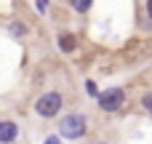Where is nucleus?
Returning <instances> with one entry per match:
<instances>
[{
	"label": "nucleus",
	"instance_id": "obj_1",
	"mask_svg": "<svg viewBox=\"0 0 152 144\" xmlns=\"http://www.w3.org/2000/svg\"><path fill=\"white\" fill-rule=\"evenodd\" d=\"M59 134L64 139H80L86 134V118L83 115H67L61 123H59Z\"/></svg>",
	"mask_w": 152,
	"mask_h": 144
},
{
	"label": "nucleus",
	"instance_id": "obj_2",
	"mask_svg": "<svg viewBox=\"0 0 152 144\" xmlns=\"http://www.w3.org/2000/svg\"><path fill=\"white\" fill-rule=\"evenodd\" d=\"M96 99H99V107H102L104 112H118V110L126 104V91H123V88H107V91L99 94Z\"/></svg>",
	"mask_w": 152,
	"mask_h": 144
},
{
	"label": "nucleus",
	"instance_id": "obj_3",
	"mask_svg": "<svg viewBox=\"0 0 152 144\" xmlns=\"http://www.w3.org/2000/svg\"><path fill=\"white\" fill-rule=\"evenodd\" d=\"M35 110H37L40 118H53V115H59V110H61V96H59V94H43V96L37 99V104H35Z\"/></svg>",
	"mask_w": 152,
	"mask_h": 144
},
{
	"label": "nucleus",
	"instance_id": "obj_4",
	"mask_svg": "<svg viewBox=\"0 0 152 144\" xmlns=\"http://www.w3.org/2000/svg\"><path fill=\"white\" fill-rule=\"evenodd\" d=\"M16 134H19L16 123H11V120H0V144L13 142V139H16Z\"/></svg>",
	"mask_w": 152,
	"mask_h": 144
},
{
	"label": "nucleus",
	"instance_id": "obj_5",
	"mask_svg": "<svg viewBox=\"0 0 152 144\" xmlns=\"http://www.w3.org/2000/svg\"><path fill=\"white\" fill-rule=\"evenodd\" d=\"M75 45H77V43H75V35H69V32H61V35H59V48H61V51L69 53V51H75Z\"/></svg>",
	"mask_w": 152,
	"mask_h": 144
},
{
	"label": "nucleus",
	"instance_id": "obj_6",
	"mask_svg": "<svg viewBox=\"0 0 152 144\" xmlns=\"http://www.w3.org/2000/svg\"><path fill=\"white\" fill-rule=\"evenodd\" d=\"M69 3H72V8H75L77 13H86V11L91 8V3H94V0H69Z\"/></svg>",
	"mask_w": 152,
	"mask_h": 144
},
{
	"label": "nucleus",
	"instance_id": "obj_7",
	"mask_svg": "<svg viewBox=\"0 0 152 144\" xmlns=\"http://www.w3.org/2000/svg\"><path fill=\"white\" fill-rule=\"evenodd\" d=\"M142 107H144L147 112H152V94H144V99H142Z\"/></svg>",
	"mask_w": 152,
	"mask_h": 144
},
{
	"label": "nucleus",
	"instance_id": "obj_8",
	"mask_svg": "<svg viewBox=\"0 0 152 144\" xmlns=\"http://www.w3.org/2000/svg\"><path fill=\"white\" fill-rule=\"evenodd\" d=\"M86 88H88V94H91V96H99V91H96V83H91V80H88V83H86Z\"/></svg>",
	"mask_w": 152,
	"mask_h": 144
},
{
	"label": "nucleus",
	"instance_id": "obj_9",
	"mask_svg": "<svg viewBox=\"0 0 152 144\" xmlns=\"http://www.w3.org/2000/svg\"><path fill=\"white\" fill-rule=\"evenodd\" d=\"M48 8V0H37V11H45Z\"/></svg>",
	"mask_w": 152,
	"mask_h": 144
},
{
	"label": "nucleus",
	"instance_id": "obj_10",
	"mask_svg": "<svg viewBox=\"0 0 152 144\" xmlns=\"http://www.w3.org/2000/svg\"><path fill=\"white\" fill-rule=\"evenodd\" d=\"M147 16L152 19V0H147Z\"/></svg>",
	"mask_w": 152,
	"mask_h": 144
},
{
	"label": "nucleus",
	"instance_id": "obj_11",
	"mask_svg": "<svg viewBox=\"0 0 152 144\" xmlns=\"http://www.w3.org/2000/svg\"><path fill=\"white\" fill-rule=\"evenodd\" d=\"M45 144H61V142H59L56 136H51V139H48V142H45Z\"/></svg>",
	"mask_w": 152,
	"mask_h": 144
}]
</instances>
